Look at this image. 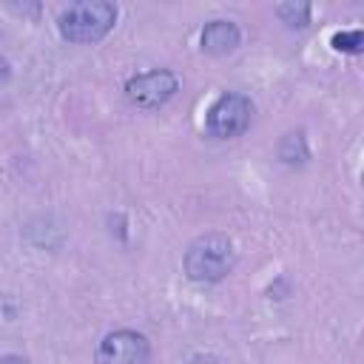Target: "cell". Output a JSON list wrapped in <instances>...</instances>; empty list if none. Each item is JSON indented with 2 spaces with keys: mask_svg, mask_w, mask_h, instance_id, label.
Returning <instances> with one entry per match:
<instances>
[{
  "mask_svg": "<svg viewBox=\"0 0 364 364\" xmlns=\"http://www.w3.org/2000/svg\"><path fill=\"white\" fill-rule=\"evenodd\" d=\"M185 276L196 284L222 282L236 267V245L228 233H202L196 236L182 256Z\"/></svg>",
  "mask_w": 364,
  "mask_h": 364,
  "instance_id": "6da1fadb",
  "label": "cell"
},
{
  "mask_svg": "<svg viewBox=\"0 0 364 364\" xmlns=\"http://www.w3.org/2000/svg\"><path fill=\"white\" fill-rule=\"evenodd\" d=\"M117 23V6L108 0H80L68 3L57 17V31L63 40L85 46L102 40Z\"/></svg>",
  "mask_w": 364,
  "mask_h": 364,
  "instance_id": "7a4b0ae2",
  "label": "cell"
},
{
  "mask_svg": "<svg viewBox=\"0 0 364 364\" xmlns=\"http://www.w3.org/2000/svg\"><path fill=\"white\" fill-rule=\"evenodd\" d=\"M250 117H253V102L239 91H225L208 108L205 131L216 139H233L247 131Z\"/></svg>",
  "mask_w": 364,
  "mask_h": 364,
  "instance_id": "3957f363",
  "label": "cell"
},
{
  "mask_svg": "<svg viewBox=\"0 0 364 364\" xmlns=\"http://www.w3.org/2000/svg\"><path fill=\"white\" fill-rule=\"evenodd\" d=\"M179 91V77L168 68H154V71H142L134 74L125 82V100L142 111H154L162 108L173 94Z\"/></svg>",
  "mask_w": 364,
  "mask_h": 364,
  "instance_id": "277c9868",
  "label": "cell"
},
{
  "mask_svg": "<svg viewBox=\"0 0 364 364\" xmlns=\"http://www.w3.org/2000/svg\"><path fill=\"white\" fill-rule=\"evenodd\" d=\"M151 341L136 330H111L94 350V364H148Z\"/></svg>",
  "mask_w": 364,
  "mask_h": 364,
  "instance_id": "5b68a950",
  "label": "cell"
},
{
  "mask_svg": "<svg viewBox=\"0 0 364 364\" xmlns=\"http://www.w3.org/2000/svg\"><path fill=\"white\" fill-rule=\"evenodd\" d=\"M242 40V31L233 20H210L202 34H199V43H202V51L205 54H213V57H222V54H230Z\"/></svg>",
  "mask_w": 364,
  "mask_h": 364,
  "instance_id": "8992f818",
  "label": "cell"
},
{
  "mask_svg": "<svg viewBox=\"0 0 364 364\" xmlns=\"http://www.w3.org/2000/svg\"><path fill=\"white\" fill-rule=\"evenodd\" d=\"M276 14L290 28H304L310 23V6L307 3H279L276 6Z\"/></svg>",
  "mask_w": 364,
  "mask_h": 364,
  "instance_id": "52a82bcc",
  "label": "cell"
},
{
  "mask_svg": "<svg viewBox=\"0 0 364 364\" xmlns=\"http://www.w3.org/2000/svg\"><path fill=\"white\" fill-rule=\"evenodd\" d=\"M361 46H364V34H361L358 28L333 34V48H338V51H347V54H358V51H361Z\"/></svg>",
  "mask_w": 364,
  "mask_h": 364,
  "instance_id": "ba28073f",
  "label": "cell"
},
{
  "mask_svg": "<svg viewBox=\"0 0 364 364\" xmlns=\"http://www.w3.org/2000/svg\"><path fill=\"white\" fill-rule=\"evenodd\" d=\"M9 77H11V65H9L6 57H0V88L9 82Z\"/></svg>",
  "mask_w": 364,
  "mask_h": 364,
  "instance_id": "9c48e42d",
  "label": "cell"
},
{
  "mask_svg": "<svg viewBox=\"0 0 364 364\" xmlns=\"http://www.w3.org/2000/svg\"><path fill=\"white\" fill-rule=\"evenodd\" d=\"M0 364H28L26 358H20V355H3L0 358Z\"/></svg>",
  "mask_w": 364,
  "mask_h": 364,
  "instance_id": "30bf717a",
  "label": "cell"
}]
</instances>
